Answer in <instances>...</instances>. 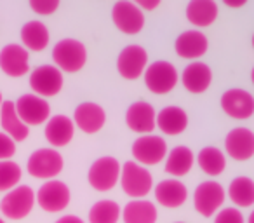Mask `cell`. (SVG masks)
Returning a JSON list of instances; mask_svg holds the SVG:
<instances>
[{
	"instance_id": "ee69618b",
	"label": "cell",
	"mask_w": 254,
	"mask_h": 223,
	"mask_svg": "<svg viewBox=\"0 0 254 223\" xmlns=\"http://www.w3.org/2000/svg\"><path fill=\"white\" fill-rule=\"evenodd\" d=\"M176 223H183V222H176Z\"/></svg>"
},
{
	"instance_id": "484cf974",
	"label": "cell",
	"mask_w": 254,
	"mask_h": 223,
	"mask_svg": "<svg viewBox=\"0 0 254 223\" xmlns=\"http://www.w3.org/2000/svg\"><path fill=\"white\" fill-rule=\"evenodd\" d=\"M157 216L155 204L146 199H132L122 209L124 223H157Z\"/></svg>"
},
{
	"instance_id": "2e32d148",
	"label": "cell",
	"mask_w": 254,
	"mask_h": 223,
	"mask_svg": "<svg viewBox=\"0 0 254 223\" xmlns=\"http://www.w3.org/2000/svg\"><path fill=\"white\" fill-rule=\"evenodd\" d=\"M73 124L85 135H94L106 124V112L98 103L84 101L75 108Z\"/></svg>"
},
{
	"instance_id": "9a60e30c",
	"label": "cell",
	"mask_w": 254,
	"mask_h": 223,
	"mask_svg": "<svg viewBox=\"0 0 254 223\" xmlns=\"http://www.w3.org/2000/svg\"><path fill=\"white\" fill-rule=\"evenodd\" d=\"M126 124L131 131L138 135H152L157 128V112L148 101L132 103L126 112Z\"/></svg>"
},
{
	"instance_id": "44dd1931",
	"label": "cell",
	"mask_w": 254,
	"mask_h": 223,
	"mask_svg": "<svg viewBox=\"0 0 254 223\" xmlns=\"http://www.w3.org/2000/svg\"><path fill=\"white\" fill-rule=\"evenodd\" d=\"M212 80V72L202 61H193L190 63L181 74V84L191 94H202L209 89Z\"/></svg>"
},
{
	"instance_id": "74e56055",
	"label": "cell",
	"mask_w": 254,
	"mask_h": 223,
	"mask_svg": "<svg viewBox=\"0 0 254 223\" xmlns=\"http://www.w3.org/2000/svg\"><path fill=\"white\" fill-rule=\"evenodd\" d=\"M225 5H226V7L237 9V7H242V5H246V0H225Z\"/></svg>"
},
{
	"instance_id": "d590c367",
	"label": "cell",
	"mask_w": 254,
	"mask_h": 223,
	"mask_svg": "<svg viewBox=\"0 0 254 223\" xmlns=\"http://www.w3.org/2000/svg\"><path fill=\"white\" fill-rule=\"evenodd\" d=\"M136 5L141 11H153V9H157L160 5V0H138Z\"/></svg>"
},
{
	"instance_id": "ba28073f",
	"label": "cell",
	"mask_w": 254,
	"mask_h": 223,
	"mask_svg": "<svg viewBox=\"0 0 254 223\" xmlns=\"http://www.w3.org/2000/svg\"><path fill=\"white\" fill-rule=\"evenodd\" d=\"M167 143L160 136L155 135H145L139 136L132 143V157L134 162L141 166H157L167 157Z\"/></svg>"
},
{
	"instance_id": "3957f363",
	"label": "cell",
	"mask_w": 254,
	"mask_h": 223,
	"mask_svg": "<svg viewBox=\"0 0 254 223\" xmlns=\"http://www.w3.org/2000/svg\"><path fill=\"white\" fill-rule=\"evenodd\" d=\"M37 195L28 185H18L9 190L0 201V213L9 220H23L32 213Z\"/></svg>"
},
{
	"instance_id": "b9f144b4",
	"label": "cell",
	"mask_w": 254,
	"mask_h": 223,
	"mask_svg": "<svg viewBox=\"0 0 254 223\" xmlns=\"http://www.w3.org/2000/svg\"><path fill=\"white\" fill-rule=\"evenodd\" d=\"M0 223H5V222H4V220H2V218H0Z\"/></svg>"
},
{
	"instance_id": "8992f818",
	"label": "cell",
	"mask_w": 254,
	"mask_h": 223,
	"mask_svg": "<svg viewBox=\"0 0 254 223\" xmlns=\"http://www.w3.org/2000/svg\"><path fill=\"white\" fill-rule=\"evenodd\" d=\"M180 75L169 61H155L145 70V84L153 94H167L178 85Z\"/></svg>"
},
{
	"instance_id": "f546056e",
	"label": "cell",
	"mask_w": 254,
	"mask_h": 223,
	"mask_svg": "<svg viewBox=\"0 0 254 223\" xmlns=\"http://www.w3.org/2000/svg\"><path fill=\"white\" fill-rule=\"evenodd\" d=\"M197 162L200 169L209 176H219L226 167L225 153L216 147H205L198 152Z\"/></svg>"
},
{
	"instance_id": "5bb4252c",
	"label": "cell",
	"mask_w": 254,
	"mask_h": 223,
	"mask_svg": "<svg viewBox=\"0 0 254 223\" xmlns=\"http://www.w3.org/2000/svg\"><path fill=\"white\" fill-rule=\"evenodd\" d=\"M221 108L228 117L246 121L254 114V98L246 89H228L221 96Z\"/></svg>"
},
{
	"instance_id": "603a6c76",
	"label": "cell",
	"mask_w": 254,
	"mask_h": 223,
	"mask_svg": "<svg viewBox=\"0 0 254 223\" xmlns=\"http://www.w3.org/2000/svg\"><path fill=\"white\" fill-rule=\"evenodd\" d=\"M0 126H2L5 135L14 140V142H25L30 135V128L19 119L18 112H16L14 101L2 103V110H0Z\"/></svg>"
},
{
	"instance_id": "ab89813d",
	"label": "cell",
	"mask_w": 254,
	"mask_h": 223,
	"mask_svg": "<svg viewBox=\"0 0 254 223\" xmlns=\"http://www.w3.org/2000/svg\"><path fill=\"white\" fill-rule=\"evenodd\" d=\"M251 80H253V84H254V68H253V72H251Z\"/></svg>"
},
{
	"instance_id": "5b68a950",
	"label": "cell",
	"mask_w": 254,
	"mask_h": 223,
	"mask_svg": "<svg viewBox=\"0 0 254 223\" xmlns=\"http://www.w3.org/2000/svg\"><path fill=\"white\" fill-rule=\"evenodd\" d=\"M120 171L122 166L115 157H99L89 167V185L98 192L112 190L120 181Z\"/></svg>"
},
{
	"instance_id": "7402d4cb",
	"label": "cell",
	"mask_w": 254,
	"mask_h": 223,
	"mask_svg": "<svg viewBox=\"0 0 254 223\" xmlns=\"http://www.w3.org/2000/svg\"><path fill=\"white\" fill-rule=\"evenodd\" d=\"M153 194L162 208L176 209L187 202L188 188L178 180H164L153 188Z\"/></svg>"
},
{
	"instance_id": "6da1fadb",
	"label": "cell",
	"mask_w": 254,
	"mask_h": 223,
	"mask_svg": "<svg viewBox=\"0 0 254 223\" xmlns=\"http://www.w3.org/2000/svg\"><path fill=\"white\" fill-rule=\"evenodd\" d=\"M120 187L124 194L132 199H145L153 190V178L152 173L145 166L127 160L120 171Z\"/></svg>"
},
{
	"instance_id": "1f68e13d",
	"label": "cell",
	"mask_w": 254,
	"mask_h": 223,
	"mask_svg": "<svg viewBox=\"0 0 254 223\" xmlns=\"http://www.w3.org/2000/svg\"><path fill=\"white\" fill-rule=\"evenodd\" d=\"M23 171L14 160H0V192H9L21 181Z\"/></svg>"
},
{
	"instance_id": "f35d334b",
	"label": "cell",
	"mask_w": 254,
	"mask_h": 223,
	"mask_svg": "<svg viewBox=\"0 0 254 223\" xmlns=\"http://www.w3.org/2000/svg\"><path fill=\"white\" fill-rule=\"evenodd\" d=\"M246 223H254V211L249 215V218H247V222Z\"/></svg>"
},
{
	"instance_id": "83f0119b",
	"label": "cell",
	"mask_w": 254,
	"mask_h": 223,
	"mask_svg": "<svg viewBox=\"0 0 254 223\" xmlns=\"http://www.w3.org/2000/svg\"><path fill=\"white\" fill-rule=\"evenodd\" d=\"M49 30L42 21H28L21 28V42L26 51L40 53L49 46Z\"/></svg>"
},
{
	"instance_id": "30bf717a",
	"label": "cell",
	"mask_w": 254,
	"mask_h": 223,
	"mask_svg": "<svg viewBox=\"0 0 254 223\" xmlns=\"http://www.w3.org/2000/svg\"><path fill=\"white\" fill-rule=\"evenodd\" d=\"M112 19L117 28L126 35H136L145 26L143 11L136 5V2H129V0H120L113 5Z\"/></svg>"
},
{
	"instance_id": "d6986e66",
	"label": "cell",
	"mask_w": 254,
	"mask_h": 223,
	"mask_svg": "<svg viewBox=\"0 0 254 223\" xmlns=\"http://www.w3.org/2000/svg\"><path fill=\"white\" fill-rule=\"evenodd\" d=\"M46 140L53 149H61L66 147L73 140L75 135V124L73 119L68 115H54L46 122Z\"/></svg>"
},
{
	"instance_id": "4dcf8cb0",
	"label": "cell",
	"mask_w": 254,
	"mask_h": 223,
	"mask_svg": "<svg viewBox=\"0 0 254 223\" xmlns=\"http://www.w3.org/2000/svg\"><path fill=\"white\" fill-rule=\"evenodd\" d=\"M122 209L115 201H98L89 211V223H119Z\"/></svg>"
},
{
	"instance_id": "4fadbf2b",
	"label": "cell",
	"mask_w": 254,
	"mask_h": 223,
	"mask_svg": "<svg viewBox=\"0 0 254 223\" xmlns=\"http://www.w3.org/2000/svg\"><path fill=\"white\" fill-rule=\"evenodd\" d=\"M225 197V188L218 181H204L195 188L193 206L198 215H202L204 218H211L216 211H219Z\"/></svg>"
},
{
	"instance_id": "cb8c5ba5",
	"label": "cell",
	"mask_w": 254,
	"mask_h": 223,
	"mask_svg": "<svg viewBox=\"0 0 254 223\" xmlns=\"http://www.w3.org/2000/svg\"><path fill=\"white\" fill-rule=\"evenodd\" d=\"M157 128L167 136H178L188 128V115L180 106H166L157 114Z\"/></svg>"
},
{
	"instance_id": "7a4b0ae2",
	"label": "cell",
	"mask_w": 254,
	"mask_h": 223,
	"mask_svg": "<svg viewBox=\"0 0 254 223\" xmlns=\"http://www.w3.org/2000/svg\"><path fill=\"white\" fill-rule=\"evenodd\" d=\"M54 67L61 72L75 74L84 68L87 61V49L82 42L75 39H63L53 49Z\"/></svg>"
},
{
	"instance_id": "4316f807",
	"label": "cell",
	"mask_w": 254,
	"mask_h": 223,
	"mask_svg": "<svg viewBox=\"0 0 254 223\" xmlns=\"http://www.w3.org/2000/svg\"><path fill=\"white\" fill-rule=\"evenodd\" d=\"M195 155L188 147H174L166 157V173L174 178H181L188 174L193 167Z\"/></svg>"
},
{
	"instance_id": "ac0fdd59",
	"label": "cell",
	"mask_w": 254,
	"mask_h": 223,
	"mask_svg": "<svg viewBox=\"0 0 254 223\" xmlns=\"http://www.w3.org/2000/svg\"><path fill=\"white\" fill-rule=\"evenodd\" d=\"M226 153L233 160H249L254 155V133L247 128H235L225 138Z\"/></svg>"
},
{
	"instance_id": "277c9868",
	"label": "cell",
	"mask_w": 254,
	"mask_h": 223,
	"mask_svg": "<svg viewBox=\"0 0 254 223\" xmlns=\"http://www.w3.org/2000/svg\"><path fill=\"white\" fill-rule=\"evenodd\" d=\"M64 160L56 149H39L28 157L26 171L37 180H54L63 171Z\"/></svg>"
},
{
	"instance_id": "f1b7e54d",
	"label": "cell",
	"mask_w": 254,
	"mask_h": 223,
	"mask_svg": "<svg viewBox=\"0 0 254 223\" xmlns=\"http://www.w3.org/2000/svg\"><path fill=\"white\" fill-rule=\"evenodd\" d=\"M228 197L237 208H251L254 204V181L247 176H237L228 187Z\"/></svg>"
},
{
	"instance_id": "7c38bea8",
	"label": "cell",
	"mask_w": 254,
	"mask_h": 223,
	"mask_svg": "<svg viewBox=\"0 0 254 223\" xmlns=\"http://www.w3.org/2000/svg\"><path fill=\"white\" fill-rule=\"evenodd\" d=\"M148 67V53L141 46H127L117 58V70L127 80H136L145 74Z\"/></svg>"
},
{
	"instance_id": "7bdbcfd3",
	"label": "cell",
	"mask_w": 254,
	"mask_h": 223,
	"mask_svg": "<svg viewBox=\"0 0 254 223\" xmlns=\"http://www.w3.org/2000/svg\"><path fill=\"white\" fill-rule=\"evenodd\" d=\"M253 47H254V35H253Z\"/></svg>"
},
{
	"instance_id": "e0dca14e",
	"label": "cell",
	"mask_w": 254,
	"mask_h": 223,
	"mask_svg": "<svg viewBox=\"0 0 254 223\" xmlns=\"http://www.w3.org/2000/svg\"><path fill=\"white\" fill-rule=\"evenodd\" d=\"M28 51L19 44H7L0 51V70L9 77H23L28 74Z\"/></svg>"
},
{
	"instance_id": "8d00e7d4",
	"label": "cell",
	"mask_w": 254,
	"mask_h": 223,
	"mask_svg": "<svg viewBox=\"0 0 254 223\" xmlns=\"http://www.w3.org/2000/svg\"><path fill=\"white\" fill-rule=\"evenodd\" d=\"M54 223H84V222L75 215H66V216H61V218L56 220Z\"/></svg>"
},
{
	"instance_id": "9c48e42d",
	"label": "cell",
	"mask_w": 254,
	"mask_h": 223,
	"mask_svg": "<svg viewBox=\"0 0 254 223\" xmlns=\"http://www.w3.org/2000/svg\"><path fill=\"white\" fill-rule=\"evenodd\" d=\"M35 195H37V204L40 206V209H44L47 213L63 211V209L68 208L71 199L68 185L60 180L46 181Z\"/></svg>"
},
{
	"instance_id": "ffe728a7",
	"label": "cell",
	"mask_w": 254,
	"mask_h": 223,
	"mask_svg": "<svg viewBox=\"0 0 254 223\" xmlns=\"http://www.w3.org/2000/svg\"><path fill=\"white\" fill-rule=\"evenodd\" d=\"M207 37L202 32H198V30L183 32L176 39V44H174L176 54L180 58H185V60H198V58H202L207 53Z\"/></svg>"
},
{
	"instance_id": "52a82bcc",
	"label": "cell",
	"mask_w": 254,
	"mask_h": 223,
	"mask_svg": "<svg viewBox=\"0 0 254 223\" xmlns=\"http://www.w3.org/2000/svg\"><path fill=\"white\" fill-rule=\"evenodd\" d=\"M30 87L40 98H53L63 89V74L54 65H40L30 74Z\"/></svg>"
},
{
	"instance_id": "d6a6232c",
	"label": "cell",
	"mask_w": 254,
	"mask_h": 223,
	"mask_svg": "<svg viewBox=\"0 0 254 223\" xmlns=\"http://www.w3.org/2000/svg\"><path fill=\"white\" fill-rule=\"evenodd\" d=\"M30 7L40 16H51L60 7V0H30Z\"/></svg>"
},
{
	"instance_id": "8fae6325",
	"label": "cell",
	"mask_w": 254,
	"mask_h": 223,
	"mask_svg": "<svg viewBox=\"0 0 254 223\" xmlns=\"http://www.w3.org/2000/svg\"><path fill=\"white\" fill-rule=\"evenodd\" d=\"M16 105V112H18L19 119L25 122L26 126H42L51 119V105L47 99L40 98L37 94H23L18 98Z\"/></svg>"
},
{
	"instance_id": "e575fe53",
	"label": "cell",
	"mask_w": 254,
	"mask_h": 223,
	"mask_svg": "<svg viewBox=\"0 0 254 223\" xmlns=\"http://www.w3.org/2000/svg\"><path fill=\"white\" fill-rule=\"evenodd\" d=\"M16 153V142L4 131L0 133V160H11Z\"/></svg>"
},
{
	"instance_id": "60d3db41",
	"label": "cell",
	"mask_w": 254,
	"mask_h": 223,
	"mask_svg": "<svg viewBox=\"0 0 254 223\" xmlns=\"http://www.w3.org/2000/svg\"><path fill=\"white\" fill-rule=\"evenodd\" d=\"M2 103H4V99H2V92H0V110H2Z\"/></svg>"
},
{
	"instance_id": "836d02e7",
	"label": "cell",
	"mask_w": 254,
	"mask_h": 223,
	"mask_svg": "<svg viewBox=\"0 0 254 223\" xmlns=\"http://www.w3.org/2000/svg\"><path fill=\"white\" fill-rule=\"evenodd\" d=\"M214 223H246L242 211L237 208H226L219 209L214 218Z\"/></svg>"
},
{
	"instance_id": "d4e9b609",
	"label": "cell",
	"mask_w": 254,
	"mask_h": 223,
	"mask_svg": "<svg viewBox=\"0 0 254 223\" xmlns=\"http://www.w3.org/2000/svg\"><path fill=\"white\" fill-rule=\"evenodd\" d=\"M218 18V4L214 0H191L187 5V19L197 28H207Z\"/></svg>"
}]
</instances>
